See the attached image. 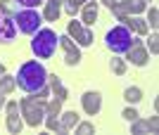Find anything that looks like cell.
I'll return each instance as SVG.
<instances>
[{
	"mask_svg": "<svg viewBox=\"0 0 159 135\" xmlns=\"http://www.w3.org/2000/svg\"><path fill=\"white\" fill-rule=\"evenodd\" d=\"M14 78H17V88L29 95H36L40 88L48 85V71L40 62H24Z\"/></svg>",
	"mask_w": 159,
	"mask_h": 135,
	"instance_id": "1",
	"label": "cell"
},
{
	"mask_svg": "<svg viewBox=\"0 0 159 135\" xmlns=\"http://www.w3.org/2000/svg\"><path fill=\"white\" fill-rule=\"evenodd\" d=\"M57 45H60V41H57V33L52 28H38L36 36H33V41H31L33 54L40 57V59H50L55 54V50H57Z\"/></svg>",
	"mask_w": 159,
	"mask_h": 135,
	"instance_id": "2",
	"label": "cell"
},
{
	"mask_svg": "<svg viewBox=\"0 0 159 135\" xmlns=\"http://www.w3.org/2000/svg\"><path fill=\"white\" fill-rule=\"evenodd\" d=\"M105 45L109 47L114 54H126L128 47L133 45L131 28H126V26H114V28H109L107 36H105Z\"/></svg>",
	"mask_w": 159,
	"mask_h": 135,
	"instance_id": "3",
	"label": "cell"
},
{
	"mask_svg": "<svg viewBox=\"0 0 159 135\" xmlns=\"http://www.w3.org/2000/svg\"><path fill=\"white\" fill-rule=\"evenodd\" d=\"M19 109H21V116L24 121L31 126V128H38L43 119H45V102L36 100V97H24L19 102Z\"/></svg>",
	"mask_w": 159,
	"mask_h": 135,
	"instance_id": "4",
	"label": "cell"
},
{
	"mask_svg": "<svg viewBox=\"0 0 159 135\" xmlns=\"http://www.w3.org/2000/svg\"><path fill=\"white\" fill-rule=\"evenodd\" d=\"M12 19H14V26L19 28L21 33H26V36L36 33V31L40 28V24H43V17H40L36 10H31V7L17 10V14H14Z\"/></svg>",
	"mask_w": 159,
	"mask_h": 135,
	"instance_id": "5",
	"label": "cell"
},
{
	"mask_svg": "<svg viewBox=\"0 0 159 135\" xmlns=\"http://www.w3.org/2000/svg\"><path fill=\"white\" fill-rule=\"evenodd\" d=\"M66 36L69 38H74V41L79 43V45H83V47H88V45H93V28H86L81 21H74V17H71V21H69V26H66Z\"/></svg>",
	"mask_w": 159,
	"mask_h": 135,
	"instance_id": "6",
	"label": "cell"
},
{
	"mask_svg": "<svg viewBox=\"0 0 159 135\" xmlns=\"http://www.w3.org/2000/svg\"><path fill=\"white\" fill-rule=\"evenodd\" d=\"M126 59L131 62V64H135V67H145V64H147L150 52H147V47L143 45V41H140V38H133V45L128 47Z\"/></svg>",
	"mask_w": 159,
	"mask_h": 135,
	"instance_id": "7",
	"label": "cell"
},
{
	"mask_svg": "<svg viewBox=\"0 0 159 135\" xmlns=\"http://www.w3.org/2000/svg\"><path fill=\"white\" fill-rule=\"evenodd\" d=\"M57 41H60V45L64 47V64H66V67H76V64L81 62V50L74 45V41L66 33L57 36Z\"/></svg>",
	"mask_w": 159,
	"mask_h": 135,
	"instance_id": "8",
	"label": "cell"
},
{
	"mask_svg": "<svg viewBox=\"0 0 159 135\" xmlns=\"http://www.w3.org/2000/svg\"><path fill=\"white\" fill-rule=\"evenodd\" d=\"M81 104H83V111H86L88 116H95L100 111V107H102V95H100L98 90H88V93H83V97H81Z\"/></svg>",
	"mask_w": 159,
	"mask_h": 135,
	"instance_id": "9",
	"label": "cell"
},
{
	"mask_svg": "<svg viewBox=\"0 0 159 135\" xmlns=\"http://www.w3.org/2000/svg\"><path fill=\"white\" fill-rule=\"evenodd\" d=\"M14 36H17L14 19H12V17H5V14H0V43H12Z\"/></svg>",
	"mask_w": 159,
	"mask_h": 135,
	"instance_id": "10",
	"label": "cell"
},
{
	"mask_svg": "<svg viewBox=\"0 0 159 135\" xmlns=\"http://www.w3.org/2000/svg\"><path fill=\"white\" fill-rule=\"evenodd\" d=\"M48 88H50V93H52L57 100H62V102H64L66 95H69V90L64 88V83H62V78L57 74H48Z\"/></svg>",
	"mask_w": 159,
	"mask_h": 135,
	"instance_id": "11",
	"label": "cell"
},
{
	"mask_svg": "<svg viewBox=\"0 0 159 135\" xmlns=\"http://www.w3.org/2000/svg\"><path fill=\"white\" fill-rule=\"evenodd\" d=\"M95 19H98V2L95 0H88L83 10H81V21L86 24V26H93Z\"/></svg>",
	"mask_w": 159,
	"mask_h": 135,
	"instance_id": "12",
	"label": "cell"
},
{
	"mask_svg": "<svg viewBox=\"0 0 159 135\" xmlns=\"http://www.w3.org/2000/svg\"><path fill=\"white\" fill-rule=\"evenodd\" d=\"M131 133L133 135H140V133H147V130H152V133H157V116H152L150 121H140V116L135 119V121H131Z\"/></svg>",
	"mask_w": 159,
	"mask_h": 135,
	"instance_id": "13",
	"label": "cell"
},
{
	"mask_svg": "<svg viewBox=\"0 0 159 135\" xmlns=\"http://www.w3.org/2000/svg\"><path fill=\"white\" fill-rule=\"evenodd\" d=\"M131 31H135L138 36H145L147 31H150V26H147V21L145 19H140L138 14H133V17H128V24H126Z\"/></svg>",
	"mask_w": 159,
	"mask_h": 135,
	"instance_id": "14",
	"label": "cell"
},
{
	"mask_svg": "<svg viewBox=\"0 0 159 135\" xmlns=\"http://www.w3.org/2000/svg\"><path fill=\"white\" fill-rule=\"evenodd\" d=\"M79 121H81V119H79L76 111H64V114H62V121H60L62 123V133H69Z\"/></svg>",
	"mask_w": 159,
	"mask_h": 135,
	"instance_id": "15",
	"label": "cell"
},
{
	"mask_svg": "<svg viewBox=\"0 0 159 135\" xmlns=\"http://www.w3.org/2000/svg\"><path fill=\"white\" fill-rule=\"evenodd\" d=\"M60 5L55 2H45V10H43V21H57L60 19Z\"/></svg>",
	"mask_w": 159,
	"mask_h": 135,
	"instance_id": "16",
	"label": "cell"
},
{
	"mask_svg": "<svg viewBox=\"0 0 159 135\" xmlns=\"http://www.w3.org/2000/svg\"><path fill=\"white\" fill-rule=\"evenodd\" d=\"M124 97H126V102H128V104H138V102L143 100V90H140V88H135V85H131V88H126V90H124Z\"/></svg>",
	"mask_w": 159,
	"mask_h": 135,
	"instance_id": "17",
	"label": "cell"
},
{
	"mask_svg": "<svg viewBox=\"0 0 159 135\" xmlns=\"http://www.w3.org/2000/svg\"><path fill=\"white\" fill-rule=\"evenodd\" d=\"M7 130L12 135H17V133H21V119H19V114H7Z\"/></svg>",
	"mask_w": 159,
	"mask_h": 135,
	"instance_id": "18",
	"label": "cell"
},
{
	"mask_svg": "<svg viewBox=\"0 0 159 135\" xmlns=\"http://www.w3.org/2000/svg\"><path fill=\"white\" fill-rule=\"evenodd\" d=\"M17 88V78H14V76H0V93H12V90Z\"/></svg>",
	"mask_w": 159,
	"mask_h": 135,
	"instance_id": "19",
	"label": "cell"
},
{
	"mask_svg": "<svg viewBox=\"0 0 159 135\" xmlns=\"http://www.w3.org/2000/svg\"><path fill=\"white\" fill-rule=\"evenodd\" d=\"M0 14L14 17V14H17V2H14V0H0Z\"/></svg>",
	"mask_w": 159,
	"mask_h": 135,
	"instance_id": "20",
	"label": "cell"
},
{
	"mask_svg": "<svg viewBox=\"0 0 159 135\" xmlns=\"http://www.w3.org/2000/svg\"><path fill=\"white\" fill-rule=\"evenodd\" d=\"M45 126H48V130H55V133H62V123H60V119L55 114H45Z\"/></svg>",
	"mask_w": 159,
	"mask_h": 135,
	"instance_id": "21",
	"label": "cell"
},
{
	"mask_svg": "<svg viewBox=\"0 0 159 135\" xmlns=\"http://www.w3.org/2000/svg\"><path fill=\"white\" fill-rule=\"evenodd\" d=\"M109 67H112V71H114L116 76H124V74H126V62L119 59V57H114V59L109 62Z\"/></svg>",
	"mask_w": 159,
	"mask_h": 135,
	"instance_id": "22",
	"label": "cell"
},
{
	"mask_svg": "<svg viewBox=\"0 0 159 135\" xmlns=\"http://www.w3.org/2000/svg\"><path fill=\"white\" fill-rule=\"evenodd\" d=\"M60 109H62V100H50L45 102V114H55V116H60Z\"/></svg>",
	"mask_w": 159,
	"mask_h": 135,
	"instance_id": "23",
	"label": "cell"
},
{
	"mask_svg": "<svg viewBox=\"0 0 159 135\" xmlns=\"http://www.w3.org/2000/svg\"><path fill=\"white\" fill-rule=\"evenodd\" d=\"M74 128H76V133H79V135H90V133H95V126H93V123H88V121H79Z\"/></svg>",
	"mask_w": 159,
	"mask_h": 135,
	"instance_id": "24",
	"label": "cell"
},
{
	"mask_svg": "<svg viewBox=\"0 0 159 135\" xmlns=\"http://www.w3.org/2000/svg\"><path fill=\"white\" fill-rule=\"evenodd\" d=\"M147 26L150 28H157V24H159V10L157 7H150V14H147Z\"/></svg>",
	"mask_w": 159,
	"mask_h": 135,
	"instance_id": "25",
	"label": "cell"
},
{
	"mask_svg": "<svg viewBox=\"0 0 159 135\" xmlns=\"http://www.w3.org/2000/svg\"><path fill=\"white\" fill-rule=\"evenodd\" d=\"M62 5H64V12L69 14V17H76V14H79V10H81V7L76 5V2H71V0H64Z\"/></svg>",
	"mask_w": 159,
	"mask_h": 135,
	"instance_id": "26",
	"label": "cell"
},
{
	"mask_svg": "<svg viewBox=\"0 0 159 135\" xmlns=\"http://www.w3.org/2000/svg\"><path fill=\"white\" fill-rule=\"evenodd\" d=\"M121 116H124V119H126V121L128 123H131V121H135V119H138V111H135V109H133V107H126V109H124V114H121Z\"/></svg>",
	"mask_w": 159,
	"mask_h": 135,
	"instance_id": "27",
	"label": "cell"
},
{
	"mask_svg": "<svg viewBox=\"0 0 159 135\" xmlns=\"http://www.w3.org/2000/svg\"><path fill=\"white\" fill-rule=\"evenodd\" d=\"M45 0H17V5H21V7H31V10H36L38 5H43Z\"/></svg>",
	"mask_w": 159,
	"mask_h": 135,
	"instance_id": "28",
	"label": "cell"
},
{
	"mask_svg": "<svg viewBox=\"0 0 159 135\" xmlns=\"http://www.w3.org/2000/svg\"><path fill=\"white\" fill-rule=\"evenodd\" d=\"M159 36L157 33H152V36H150V41H147V45H150V52H152V54H157L159 52Z\"/></svg>",
	"mask_w": 159,
	"mask_h": 135,
	"instance_id": "29",
	"label": "cell"
},
{
	"mask_svg": "<svg viewBox=\"0 0 159 135\" xmlns=\"http://www.w3.org/2000/svg\"><path fill=\"white\" fill-rule=\"evenodd\" d=\"M7 114H19V104L17 102H5V107H2Z\"/></svg>",
	"mask_w": 159,
	"mask_h": 135,
	"instance_id": "30",
	"label": "cell"
},
{
	"mask_svg": "<svg viewBox=\"0 0 159 135\" xmlns=\"http://www.w3.org/2000/svg\"><path fill=\"white\" fill-rule=\"evenodd\" d=\"M102 2H105V5H107V7H109V10H112V7H114V5H116V2H119V0H102Z\"/></svg>",
	"mask_w": 159,
	"mask_h": 135,
	"instance_id": "31",
	"label": "cell"
},
{
	"mask_svg": "<svg viewBox=\"0 0 159 135\" xmlns=\"http://www.w3.org/2000/svg\"><path fill=\"white\" fill-rule=\"evenodd\" d=\"M5 102H7V100H5V93H0V109L5 107Z\"/></svg>",
	"mask_w": 159,
	"mask_h": 135,
	"instance_id": "32",
	"label": "cell"
},
{
	"mask_svg": "<svg viewBox=\"0 0 159 135\" xmlns=\"http://www.w3.org/2000/svg\"><path fill=\"white\" fill-rule=\"evenodd\" d=\"M71 2H76V5H79V7H81V5H86L88 0H71Z\"/></svg>",
	"mask_w": 159,
	"mask_h": 135,
	"instance_id": "33",
	"label": "cell"
},
{
	"mask_svg": "<svg viewBox=\"0 0 159 135\" xmlns=\"http://www.w3.org/2000/svg\"><path fill=\"white\" fill-rule=\"evenodd\" d=\"M0 76H5V67L2 64H0Z\"/></svg>",
	"mask_w": 159,
	"mask_h": 135,
	"instance_id": "34",
	"label": "cell"
}]
</instances>
